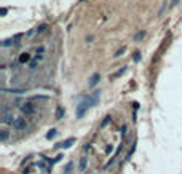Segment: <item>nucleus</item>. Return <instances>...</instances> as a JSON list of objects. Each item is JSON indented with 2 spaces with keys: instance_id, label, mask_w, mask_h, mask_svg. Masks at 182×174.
<instances>
[{
  "instance_id": "16",
  "label": "nucleus",
  "mask_w": 182,
  "mask_h": 174,
  "mask_svg": "<svg viewBox=\"0 0 182 174\" xmlns=\"http://www.w3.org/2000/svg\"><path fill=\"white\" fill-rule=\"evenodd\" d=\"M133 59H134V62H139L141 61V53L136 51V53H134V56H133Z\"/></svg>"
},
{
  "instance_id": "12",
  "label": "nucleus",
  "mask_w": 182,
  "mask_h": 174,
  "mask_svg": "<svg viewBox=\"0 0 182 174\" xmlns=\"http://www.w3.org/2000/svg\"><path fill=\"white\" fill-rule=\"evenodd\" d=\"M8 131L6 130H2V134H0V139H2V142H6V139H8Z\"/></svg>"
},
{
  "instance_id": "3",
  "label": "nucleus",
  "mask_w": 182,
  "mask_h": 174,
  "mask_svg": "<svg viewBox=\"0 0 182 174\" xmlns=\"http://www.w3.org/2000/svg\"><path fill=\"white\" fill-rule=\"evenodd\" d=\"M74 142H75V139H74V137H69V139H66V141L59 142V144L56 145V147H57V149H69V147H70V145H72Z\"/></svg>"
},
{
  "instance_id": "15",
  "label": "nucleus",
  "mask_w": 182,
  "mask_h": 174,
  "mask_svg": "<svg viewBox=\"0 0 182 174\" xmlns=\"http://www.w3.org/2000/svg\"><path fill=\"white\" fill-rule=\"evenodd\" d=\"M72 168H74V163H67V166H66V174H70Z\"/></svg>"
},
{
  "instance_id": "18",
  "label": "nucleus",
  "mask_w": 182,
  "mask_h": 174,
  "mask_svg": "<svg viewBox=\"0 0 182 174\" xmlns=\"http://www.w3.org/2000/svg\"><path fill=\"white\" fill-rule=\"evenodd\" d=\"M125 50H126V48H125V47H121V48H120V50H118L117 53H115V58H120V56H121V54L125 53Z\"/></svg>"
},
{
  "instance_id": "21",
  "label": "nucleus",
  "mask_w": 182,
  "mask_h": 174,
  "mask_svg": "<svg viewBox=\"0 0 182 174\" xmlns=\"http://www.w3.org/2000/svg\"><path fill=\"white\" fill-rule=\"evenodd\" d=\"M8 13V10H6V8H2V16H5Z\"/></svg>"
},
{
  "instance_id": "22",
  "label": "nucleus",
  "mask_w": 182,
  "mask_h": 174,
  "mask_svg": "<svg viewBox=\"0 0 182 174\" xmlns=\"http://www.w3.org/2000/svg\"><path fill=\"white\" fill-rule=\"evenodd\" d=\"M80 2H85V0H80Z\"/></svg>"
},
{
  "instance_id": "2",
  "label": "nucleus",
  "mask_w": 182,
  "mask_h": 174,
  "mask_svg": "<svg viewBox=\"0 0 182 174\" xmlns=\"http://www.w3.org/2000/svg\"><path fill=\"white\" fill-rule=\"evenodd\" d=\"M26 126H27V122H26V118H23V117L16 118L15 123H13V128H15L16 131H23V130H26Z\"/></svg>"
},
{
  "instance_id": "4",
  "label": "nucleus",
  "mask_w": 182,
  "mask_h": 174,
  "mask_svg": "<svg viewBox=\"0 0 182 174\" xmlns=\"http://www.w3.org/2000/svg\"><path fill=\"white\" fill-rule=\"evenodd\" d=\"M15 120H16V118H15L11 114H3V115H2V122H3L5 125H13Z\"/></svg>"
},
{
  "instance_id": "1",
  "label": "nucleus",
  "mask_w": 182,
  "mask_h": 174,
  "mask_svg": "<svg viewBox=\"0 0 182 174\" xmlns=\"http://www.w3.org/2000/svg\"><path fill=\"white\" fill-rule=\"evenodd\" d=\"M98 101H99V91H94L91 96H88L85 101H82V102L77 106V112H75L77 118H82V117L86 114V110H88L90 107H93V106L98 104Z\"/></svg>"
},
{
  "instance_id": "5",
  "label": "nucleus",
  "mask_w": 182,
  "mask_h": 174,
  "mask_svg": "<svg viewBox=\"0 0 182 174\" xmlns=\"http://www.w3.org/2000/svg\"><path fill=\"white\" fill-rule=\"evenodd\" d=\"M99 80H101V75H99V74H93V75H91V78H90V81H88L90 88H93V86L98 85V83H99Z\"/></svg>"
},
{
  "instance_id": "6",
  "label": "nucleus",
  "mask_w": 182,
  "mask_h": 174,
  "mask_svg": "<svg viewBox=\"0 0 182 174\" xmlns=\"http://www.w3.org/2000/svg\"><path fill=\"white\" fill-rule=\"evenodd\" d=\"M21 110H23V114H26V115H32V114H34V107H32V104H24V106L21 107Z\"/></svg>"
},
{
  "instance_id": "8",
  "label": "nucleus",
  "mask_w": 182,
  "mask_h": 174,
  "mask_svg": "<svg viewBox=\"0 0 182 174\" xmlns=\"http://www.w3.org/2000/svg\"><path fill=\"white\" fill-rule=\"evenodd\" d=\"M31 61V54L29 53H21V56H19V64H26Z\"/></svg>"
},
{
  "instance_id": "9",
  "label": "nucleus",
  "mask_w": 182,
  "mask_h": 174,
  "mask_svg": "<svg viewBox=\"0 0 182 174\" xmlns=\"http://www.w3.org/2000/svg\"><path fill=\"white\" fill-rule=\"evenodd\" d=\"M144 37H146V31H141V32H138L136 35H134V42H141Z\"/></svg>"
},
{
  "instance_id": "10",
  "label": "nucleus",
  "mask_w": 182,
  "mask_h": 174,
  "mask_svg": "<svg viewBox=\"0 0 182 174\" xmlns=\"http://www.w3.org/2000/svg\"><path fill=\"white\" fill-rule=\"evenodd\" d=\"M62 117H64V109L62 107H57L56 109V118H57V120H61Z\"/></svg>"
},
{
  "instance_id": "17",
  "label": "nucleus",
  "mask_w": 182,
  "mask_h": 174,
  "mask_svg": "<svg viewBox=\"0 0 182 174\" xmlns=\"http://www.w3.org/2000/svg\"><path fill=\"white\" fill-rule=\"evenodd\" d=\"M110 120H112V118H110V117H105V120H104V122L101 123V128H104V126H107V125L110 123Z\"/></svg>"
},
{
  "instance_id": "7",
  "label": "nucleus",
  "mask_w": 182,
  "mask_h": 174,
  "mask_svg": "<svg viewBox=\"0 0 182 174\" xmlns=\"http://www.w3.org/2000/svg\"><path fill=\"white\" fill-rule=\"evenodd\" d=\"M86 166H88V157H86V155H83L82 160H80V164H78V169L83 172V171L86 169Z\"/></svg>"
},
{
  "instance_id": "19",
  "label": "nucleus",
  "mask_w": 182,
  "mask_h": 174,
  "mask_svg": "<svg viewBox=\"0 0 182 174\" xmlns=\"http://www.w3.org/2000/svg\"><path fill=\"white\" fill-rule=\"evenodd\" d=\"M45 29H46V26H45V24H42L40 27H37V29H35V31H37V32H43Z\"/></svg>"
},
{
  "instance_id": "13",
  "label": "nucleus",
  "mask_w": 182,
  "mask_h": 174,
  "mask_svg": "<svg viewBox=\"0 0 182 174\" xmlns=\"http://www.w3.org/2000/svg\"><path fill=\"white\" fill-rule=\"evenodd\" d=\"M37 64H38V59H34V61H31V64H29V69H37Z\"/></svg>"
},
{
  "instance_id": "11",
  "label": "nucleus",
  "mask_w": 182,
  "mask_h": 174,
  "mask_svg": "<svg viewBox=\"0 0 182 174\" xmlns=\"http://www.w3.org/2000/svg\"><path fill=\"white\" fill-rule=\"evenodd\" d=\"M126 69H128V67H121V69H120V70L117 72V74H115V75H112V80H115V78H118L120 75H123L125 72H126Z\"/></svg>"
},
{
  "instance_id": "14",
  "label": "nucleus",
  "mask_w": 182,
  "mask_h": 174,
  "mask_svg": "<svg viewBox=\"0 0 182 174\" xmlns=\"http://www.w3.org/2000/svg\"><path fill=\"white\" fill-rule=\"evenodd\" d=\"M54 136H56V130H50V133L46 134V139H53Z\"/></svg>"
},
{
  "instance_id": "20",
  "label": "nucleus",
  "mask_w": 182,
  "mask_h": 174,
  "mask_svg": "<svg viewBox=\"0 0 182 174\" xmlns=\"http://www.w3.org/2000/svg\"><path fill=\"white\" fill-rule=\"evenodd\" d=\"M179 3V0H172V2H171V6H176Z\"/></svg>"
}]
</instances>
